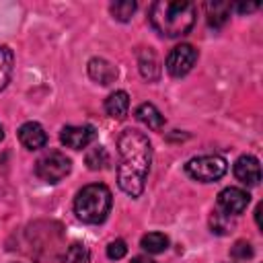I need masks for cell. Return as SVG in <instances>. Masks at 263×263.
I'll return each instance as SVG.
<instances>
[{
	"label": "cell",
	"instance_id": "1",
	"mask_svg": "<svg viewBox=\"0 0 263 263\" xmlns=\"http://www.w3.org/2000/svg\"><path fill=\"white\" fill-rule=\"evenodd\" d=\"M117 150L121 158L117 166L119 189L132 197H140L152 164V144L146 134L127 127L117 138Z\"/></svg>",
	"mask_w": 263,
	"mask_h": 263
},
{
	"label": "cell",
	"instance_id": "2",
	"mask_svg": "<svg viewBox=\"0 0 263 263\" xmlns=\"http://www.w3.org/2000/svg\"><path fill=\"white\" fill-rule=\"evenodd\" d=\"M195 4L181 0H158L150 6V25L164 37H183L195 25Z\"/></svg>",
	"mask_w": 263,
	"mask_h": 263
},
{
	"label": "cell",
	"instance_id": "3",
	"mask_svg": "<svg viewBox=\"0 0 263 263\" xmlns=\"http://www.w3.org/2000/svg\"><path fill=\"white\" fill-rule=\"evenodd\" d=\"M111 210V191L103 183L82 187L74 199V214L86 224H101Z\"/></svg>",
	"mask_w": 263,
	"mask_h": 263
},
{
	"label": "cell",
	"instance_id": "4",
	"mask_svg": "<svg viewBox=\"0 0 263 263\" xmlns=\"http://www.w3.org/2000/svg\"><path fill=\"white\" fill-rule=\"evenodd\" d=\"M228 164L222 156L218 154H205V156H195L185 164V173L199 181V183H212L224 177Z\"/></svg>",
	"mask_w": 263,
	"mask_h": 263
},
{
	"label": "cell",
	"instance_id": "5",
	"mask_svg": "<svg viewBox=\"0 0 263 263\" xmlns=\"http://www.w3.org/2000/svg\"><path fill=\"white\" fill-rule=\"evenodd\" d=\"M72 171V162L62 152H47L35 162V175L45 183H60Z\"/></svg>",
	"mask_w": 263,
	"mask_h": 263
},
{
	"label": "cell",
	"instance_id": "6",
	"mask_svg": "<svg viewBox=\"0 0 263 263\" xmlns=\"http://www.w3.org/2000/svg\"><path fill=\"white\" fill-rule=\"evenodd\" d=\"M195 62H197V49L189 43H181L171 49V53L166 58V72L175 78H181L187 72H191Z\"/></svg>",
	"mask_w": 263,
	"mask_h": 263
},
{
	"label": "cell",
	"instance_id": "7",
	"mask_svg": "<svg viewBox=\"0 0 263 263\" xmlns=\"http://www.w3.org/2000/svg\"><path fill=\"white\" fill-rule=\"evenodd\" d=\"M251 201V195L245 189L238 187H226L218 193V210L224 212L226 216H238L247 210Z\"/></svg>",
	"mask_w": 263,
	"mask_h": 263
},
{
	"label": "cell",
	"instance_id": "8",
	"mask_svg": "<svg viewBox=\"0 0 263 263\" xmlns=\"http://www.w3.org/2000/svg\"><path fill=\"white\" fill-rule=\"evenodd\" d=\"M95 138H97V132L92 125H66L62 127V134H60L62 144L72 150L86 148L90 142H95Z\"/></svg>",
	"mask_w": 263,
	"mask_h": 263
},
{
	"label": "cell",
	"instance_id": "9",
	"mask_svg": "<svg viewBox=\"0 0 263 263\" xmlns=\"http://www.w3.org/2000/svg\"><path fill=\"white\" fill-rule=\"evenodd\" d=\"M234 177H236L240 183L249 185V187L259 185V181H261V166H259V160H257L255 156H251V154L240 156V158L234 162Z\"/></svg>",
	"mask_w": 263,
	"mask_h": 263
},
{
	"label": "cell",
	"instance_id": "10",
	"mask_svg": "<svg viewBox=\"0 0 263 263\" xmlns=\"http://www.w3.org/2000/svg\"><path fill=\"white\" fill-rule=\"evenodd\" d=\"M18 140L27 150H39L47 144V134L41 123L37 121H27L18 127Z\"/></svg>",
	"mask_w": 263,
	"mask_h": 263
},
{
	"label": "cell",
	"instance_id": "11",
	"mask_svg": "<svg viewBox=\"0 0 263 263\" xmlns=\"http://www.w3.org/2000/svg\"><path fill=\"white\" fill-rule=\"evenodd\" d=\"M88 76H90L95 82L107 86V84L115 82V78H117V68H115L111 62L103 60V58H92V60L88 62Z\"/></svg>",
	"mask_w": 263,
	"mask_h": 263
},
{
	"label": "cell",
	"instance_id": "12",
	"mask_svg": "<svg viewBox=\"0 0 263 263\" xmlns=\"http://www.w3.org/2000/svg\"><path fill=\"white\" fill-rule=\"evenodd\" d=\"M105 111H107V115L111 119H117V121L123 119L127 115V111H129V97H127V92L125 90L111 92L107 97V101H105Z\"/></svg>",
	"mask_w": 263,
	"mask_h": 263
},
{
	"label": "cell",
	"instance_id": "13",
	"mask_svg": "<svg viewBox=\"0 0 263 263\" xmlns=\"http://www.w3.org/2000/svg\"><path fill=\"white\" fill-rule=\"evenodd\" d=\"M136 119L140 123H144L148 129H162L164 127V115L152 105V103H142L138 109H136Z\"/></svg>",
	"mask_w": 263,
	"mask_h": 263
},
{
	"label": "cell",
	"instance_id": "14",
	"mask_svg": "<svg viewBox=\"0 0 263 263\" xmlns=\"http://www.w3.org/2000/svg\"><path fill=\"white\" fill-rule=\"evenodd\" d=\"M138 64H140V72H142V76H144L148 82H156V80L160 78V64H158L156 53H154L150 47L140 51V55H138Z\"/></svg>",
	"mask_w": 263,
	"mask_h": 263
},
{
	"label": "cell",
	"instance_id": "15",
	"mask_svg": "<svg viewBox=\"0 0 263 263\" xmlns=\"http://www.w3.org/2000/svg\"><path fill=\"white\" fill-rule=\"evenodd\" d=\"M230 8H232V6L226 4V2H208V4H205L208 25L214 27V29L222 27V25L228 21V16H230Z\"/></svg>",
	"mask_w": 263,
	"mask_h": 263
},
{
	"label": "cell",
	"instance_id": "16",
	"mask_svg": "<svg viewBox=\"0 0 263 263\" xmlns=\"http://www.w3.org/2000/svg\"><path fill=\"white\" fill-rule=\"evenodd\" d=\"M140 245H142L144 251H148V253H152V255H158V253L166 251V247H168V236L162 234V232H148V234L142 236V242H140Z\"/></svg>",
	"mask_w": 263,
	"mask_h": 263
},
{
	"label": "cell",
	"instance_id": "17",
	"mask_svg": "<svg viewBox=\"0 0 263 263\" xmlns=\"http://www.w3.org/2000/svg\"><path fill=\"white\" fill-rule=\"evenodd\" d=\"M62 263H90V251L82 242H74L62 255Z\"/></svg>",
	"mask_w": 263,
	"mask_h": 263
},
{
	"label": "cell",
	"instance_id": "18",
	"mask_svg": "<svg viewBox=\"0 0 263 263\" xmlns=\"http://www.w3.org/2000/svg\"><path fill=\"white\" fill-rule=\"evenodd\" d=\"M12 66H14L12 51H10L6 45H0V90L6 88V84L10 82Z\"/></svg>",
	"mask_w": 263,
	"mask_h": 263
},
{
	"label": "cell",
	"instance_id": "19",
	"mask_svg": "<svg viewBox=\"0 0 263 263\" xmlns=\"http://www.w3.org/2000/svg\"><path fill=\"white\" fill-rule=\"evenodd\" d=\"M84 162H86V166L90 171H99V168H105L109 164V154H107V150L103 146H95V148H90L86 152Z\"/></svg>",
	"mask_w": 263,
	"mask_h": 263
},
{
	"label": "cell",
	"instance_id": "20",
	"mask_svg": "<svg viewBox=\"0 0 263 263\" xmlns=\"http://www.w3.org/2000/svg\"><path fill=\"white\" fill-rule=\"evenodd\" d=\"M109 10H111L113 18H117V21H121V23H127V21L132 18V14L136 12V2H134V0L113 2V4L109 6Z\"/></svg>",
	"mask_w": 263,
	"mask_h": 263
},
{
	"label": "cell",
	"instance_id": "21",
	"mask_svg": "<svg viewBox=\"0 0 263 263\" xmlns=\"http://www.w3.org/2000/svg\"><path fill=\"white\" fill-rule=\"evenodd\" d=\"M210 226H212V232H216V234H228V232H230V228H232L234 224H232L230 216H226L224 212L216 210V212H212Z\"/></svg>",
	"mask_w": 263,
	"mask_h": 263
},
{
	"label": "cell",
	"instance_id": "22",
	"mask_svg": "<svg viewBox=\"0 0 263 263\" xmlns=\"http://www.w3.org/2000/svg\"><path fill=\"white\" fill-rule=\"evenodd\" d=\"M125 253H127V247H125V242L123 240H111L109 245H107V257L109 259H121V257H125Z\"/></svg>",
	"mask_w": 263,
	"mask_h": 263
},
{
	"label": "cell",
	"instance_id": "23",
	"mask_svg": "<svg viewBox=\"0 0 263 263\" xmlns=\"http://www.w3.org/2000/svg\"><path fill=\"white\" fill-rule=\"evenodd\" d=\"M230 255H232L234 259H251V257H253V249H251V245H249L247 240H238V242L230 249Z\"/></svg>",
	"mask_w": 263,
	"mask_h": 263
},
{
	"label": "cell",
	"instance_id": "24",
	"mask_svg": "<svg viewBox=\"0 0 263 263\" xmlns=\"http://www.w3.org/2000/svg\"><path fill=\"white\" fill-rule=\"evenodd\" d=\"M236 8H238L240 12H253V10L259 8V4H236Z\"/></svg>",
	"mask_w": 263,
	"mask_h": 263
},
{
	"label": "cell",
	"instance_id": "25",
	"mask_svg": "<svg viewBox=\"0 0 263 263\" xmlns=\"http://www.w3.org/2000/svg\"><path fill=\"white\" fill-rule=\"evenodd\" d=\"M129 263H154L152 259H148V257H134Z\"/></svg>",
	"mask_w": 263,
	"mask_h": 263
},
{
	"label": "cell",
	"instance_id": "26",
	"mask_svg": "<svg viewBox=\"0 0 263 263\" xmlns=\"http://www.w3.org/2000/svg\"><path fill=\"white\" fill-rule=\"evenodd\" d=\"M4 138V132H2V125H0V140Z\"/></svg>",
	"mask_w": 263,
	"mask_h": 263
},
{
	"label": "cell",
	"instance_id": "27",
	"mask_svg": "<svg viewBox=\"0 0 263 263\" xmlns=\"http://www.w3.org/2000/svg\"><path fill=\"white\" fill-rule=\"evenodd\" d=\"M14 263H16V261H14Z\"/></svg>",
	"mask_w": 263,
	"mask_h": 263
}]
</instances>
